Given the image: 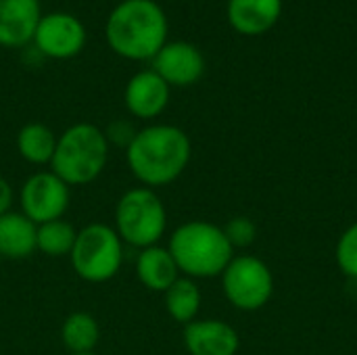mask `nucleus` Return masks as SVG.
Here are the masks:
<instances>
[{"label":"nucleus","instance_id":"obj_1","mask_svg":"<svg viewBox=\"0 0 357 355\" xmlns=\"http://www.w3.org/2000/svg\"><path fill=\"white\" fill-rule=\"evenodd\" d=\"M192 142L188 134L169 123H155L138 130L126 149V163L132 176L146 188L176 182L188 167Z\"/></svg>","mask_w":357,"mask_h":355},{"label":"nucleus","instance_id":"obj_2","mask_svg":"<svg viewBox=\"0 0 357 355\" xmlns=\"http://www.w3.org/2000/svg\"><path fill=\"white\" fill-rule=\"evenodd\" d=\"M107 42L130 61H153L167 44V17L155 0H123L107 19Z\"/></svg>","mask_w":357,"mask_h":355},{"label":"nucleus","instance_id":"obj_3","mask_svg":"<svg viewBox=\"0 0 357 355\" xmlns=\"http://www.w3.org/2000/svg\"><path fill=\"white\" fill-rule=\"evenodd\" d=\"M167 249L186 278H215L222 276L234 257L224 228L205 220H190L180 224L167 243Z\"/></svg>","mask_w":357,"mask_h":355},{"label":"nucleus","instance_id":"obj_4","mask_svg":"<svg viewBox=\"0 0 357 355\" xmlns=\"http://www.w3.org/2000/svg\"><path fill=\"white\" fill-rule=\"evenodd\" d=\"M109 142L105 132L88 121L73 123L56 138L50 172H54L69 188L94 182L107 167Z\"/></svg>","mask_w":357,"mask_h":355},{"label":"nucleus","instance_id":"obj_5","mask_svg":"<svg viewBox=\"0 0 357 355\" xmlns=\"http://www.w3.org/2000/svg\"><path fill=\"white\" fill-rule=\"evenodd\" d=\"M113 228L126 245L138 251L159 245L167 230V209L153 188L134 186L119 197Z\"/></svg>","mask_w":357,"mask_h":355},{"label":"nucleus","instance_id":"obj_6","mask_svg":"<svg viewBox=\"0 0 357 355\" xmlns=\"http://www.w3.org/2000/svg\"><path fill=\"white\" fill-rule=\"evenodd\" d=\"M73 272L92 285L109 282L115 278L123 264V241L113 226L88 224L77 230L75 245L71 249Z\"/></svg>","mask_w":357,"mask_h":355},{"label":"nucleus","instance_id":"obj_7","mask_svg":"<svg viewBox=\"0 0 357 355\" xmlns=\"http://www.w3.org/2000/svg\"><path fill=\"white\" fill-rule=\"evenodd\" d=\"M222 291L232 308L257 312L274 295V274L255 255H234L222 272Z\"/></svg>","mask_w":357,"mask_h":355},{"label":"nucleus","instance_id":"obj_8","mask_svg":"<svg viewBox=\"0 0 357 355\" xmlns=\"http://www.w3.org/2000/svg\"><path fill=\"white\" fill-rule=\"evenodd\" d=\"M21 213L36 226L61 220L71 203V188L50 169L33 172L19 190Z\"/></svg>","mask_w":357,"mask_h":355},{"label":"nucleus","instance_id":"obj_9","mask_svg":"<svg viewBox=\"0 0 357 355\" xmlns=\"http://www.w3.org/2000/svg\"><path fill=\"white\" fill-rule=\"evenodd\" d=\"M33 44L44 56L71 59L86 44V27L69 13H50L40 19Z\"/></svg>","mask_w":357,"mask_h":355},{"label":"nucleus","instance_id":"obj_10","mask_svg":"<svg viewBox=\"0 0 357 355\" xmlns=\"http://www.w3.org/2000/svg\"><path fill=\"white\" fill-rule=\"evenodd\" d=\"M153 71L167 86L186 88L197 84L205 73V59L190 42H167L153 59Z\"/></svg>","mask_w":357,"mask_h":355},{"label":"nucleus","instance_id":"obj_11","mask_svg":"<svg viewBox=\"0 0 357 355\" xmlns=\"http://www.w3.org/2000/svg\"><path fill=\"white\" fill-rule=\"evenodd\" d=\"M184 347L190 355H236L241 337L234 326L224 320L207 318L184 326Z\"/></svg>","mask_w":357,"mask_h":355},{"label":"nucleus","instance_id":"obj_12","mask_svg":"<svg viewBox=\"0 0 357 355\" xmlns=\"http://www.w3.org/2000/svg\"><path fill=\"white\" fill-rule=\"evenodd\" d=\"M123 103L136 119H155L169 105V86L153 69L138 71L126 84Z\"/></svg>","mask_w":357,"mask_h":355},{"label":"nucleus","instance_id":"obj_13","mask_svg":"<svg viewBox=\"0 0 357 355\" xmlns=\"http://www.w3.org/2000/svg\"><path fill=\"white\" fill-rule=\"evenodd\" d=\"M40 19V0H0V46L19 48L33 42Z\"/></svg>","mask_w":357,"mask_h":355},{"label":"nucleus","instance_id":"obj_14","mask_svg":"<svg viewBox=\"0 0 357 355\" xmlns=\"http://www.w3.org/2000/svg\"><path fill=\"white\" fill-rule=\"evenodd\" d=\"M226 15L238 33L261 36L278 23L282 0H228Z\"/></svg>","mask_w":357,"mask_h":355},{"label":"nucleus","instance_id":"obj_15","mask_svg":"<svg viewBox=\"0 0 357 355\" xmlns=\"http://www.w3.org/2000/svg\"><path fill=\"white\" fill-rule=\"evenodd\" d=\"M136 276L144 289L153 293H165L180 278V270L167 247L153 245L140 249L136 257Z\"/></svg>","mask_w":357,"mask_h":355},{"label":"nucleus","instance_id":"obj_16","mask_svg":"<svg viewBox=\"0 0 357 355\" xmlns=\"http://www.w3.org/2000/svg\"><path fill=\"white\" fill-rule=\"evenodd\" d=\"M36 224L21 211H8L0 216V257L27 259L36 253Z\"/></svg>","mask_w":357,"mask_h":355},{"label":"nucleus","instance_id":"obj_17","mask_svg":"<svg viewBox=\"0 0 357 355\" xmlns=\"http://www.w3.org/2000/svg\"><path fill=\"white\" fill-rule=\"evenodd\" d=\"M56 138L54 132L40 123V121H31L25 123L19 134H17V151L21 155L23 161H27L29 165H50L52 157H54V149H56Z\"/></svg>","mask_w":357,"mask_h":355},{"label":"nucleus","instance_id":"obj_18","mask_svg":"<svg viewBox=\"0 0 357 355\" xmlns=\"http://www.w3.org/2000/svg\"><path fill=\"white\" fill-rule=\"evenodd\" d=\"M163 301H165V310L172 316V320H176L178 324H190L197 320L199 312H201V303H203V295L199 285L192 278L180 276L165 293H163Z\"/></svg>","mask_w":357,"mask_h":355},{"label":"nucleus","instance_id":"obj_19","mask_svg":"<svg viewBox=\"0 0 357 355\" xmlns=\"http://www.w3.org/2000/svg\"><path fill=\"white\" fill-rule=\"evenodd\" d=\"M100 341V326L88 312H73L61 324V343L71 354H92Z\"/></svg>","mask_w":357,"mask_h":355},{"label":"nucleus","instance_id":"obj_20","mask_svg":"<svg viewBox=\"0 0 357 355\" xmlns=\"http://www.w3.org/2000/svg\"><path fill=\"white\" fill-rule=\"evenodd\" d=\"M77 230L67 220H52L36 228V251L46 257H69L75 245Z\"/></svg>","mask_w":357,"mask_h":355},{"label":"nucleus","instance_id":"obj_21","mask_svg":"<svg viewBox=\"0 0 357 355\" xmlns=\"http://www.w3.org/2000/svg\"><path fill=\"white\" fill-rule=\"evenodd\" d=\"M335 259L341 274H345L351 280H357V222L339 236Z\"/></svg>","mask_w":357,"mask_h":355},{"label":"nucleus","instance_id":"obj_22","mask_svg":"<svg viewBox=\"0 0 357 355\" xmlns=\"http://www.w3.org/2000/svg\"><path fill=\"white\" fill-rule=\"evenodd\" d=\"M224 234H226L228 243L232 245V249H245L255 243L257 226L251 218L236 216V218L228 220V224L224 226Z\"/></svg>","mask_w":357,"mask_h":355},{"label":"nucleus","instance_id":"obj_23","mask_svg":"<svg viewBox=\"0 0 357 355\" xmlns=\"http://www.w3.org/2000/svg\"><path fill=\"white\" fill-rule=\"evenodd\" d=\"M102 132H105L109 146H121L123 151L132 144L134 136L138 134L136 126L130 119H113Z\"/></svg>","mask_w":357,"mask_h":355},{"label":"nucleus","instance_id":"obj_24","mask_svg":"<svg viewBox=\"0 0 357 355\" xmlns=\"http://www.w3.org/2000/svg\"><path fill=\"white\" fill-rule=\"evenodd\" d=\"M13 201H15V190H13V186H10L8 180H4V178L0 176V216H4V213L10 211Z\"/></svg>","mask_w":357,"mask_h":355},{"label":"nucleus","instance_id":"obj_25","mask_svg":"<svg viewBox=\"0 0 357 355\" xmlns=\"http://www.w3.org/2000/svg\"><path fill=\"white\" fill-rule=\"evenodd\" d=\"M71 355H96V354L92 352V354H71Z\"/></svg>","mask_w":357,"mask_h":355}]
</instances>
